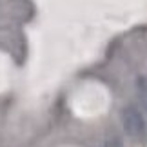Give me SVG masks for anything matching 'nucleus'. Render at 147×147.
I'll list each match as a JSON object with an SVG mask.
<instances>
[{
	"mask_svg": "<svg viewBox=\"0 0 147 147\" xmlns=\"http://www.w3.org/2000/svg\"><path fill=\"white\" fill-rule=\"evenodd\" d=\"M104 147H123V144H122V140L118 138V136H111V138L105 140V145Z\"/></svg>",
	"mask_w": 147,
	"mask_h": 147,
	"instance_id": "3",
	"label": "nucleus"
},
{
	"mask_svg": "<svg viewBox=\"0 0 147 147\" xmlns=\"http://www.w3.org/2000/svg\"><path fill=\"white\" fill-rule=\"evenodd\" d=\"M122 125L123 131L134 142H145L147 140V122L144 113L134 105H125L122 109Z\"/></svg>",
	"mask_w": 147,
	"mask_h": 147,
	"instance_id": "1",
	"label": "nucleus"
},
{
	"mask_svg": "<svg viewBox=\"0 0 147 147\" xmlns=\"http://www.w3.org/2000/svg\"><path fill=\"white\" fill-rule=\"evenodd\" d=\"M136 94H138L142 109L147 113V76H138L136 78Z\"/></svg>",
	"mask_w": 147,
	"mask_h": 147,
	"instance_id": "2",
	"label": "nucleus"
}]
</instances>
